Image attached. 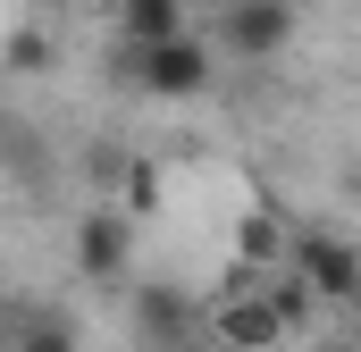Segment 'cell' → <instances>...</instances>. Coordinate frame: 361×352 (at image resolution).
<instances>
[{"instance_id": "cell-2", "label": "cell", "mask_w": 361, "mask_h": 352, "mask_svg": "<svg viewBox=\"0 0 361 352\" xmlns=\"http://www.w3.org/2000/svg\"><path fill=\"white\" fill-rule=\"evenodd\" d=\"M210 42L227 59H277L294 42V0H227L219 25H210Z\"/></svg>"}, {"instance_id": "cell-3", "label": "cell", "mask_w": 361, "mask_h": 352, "mask_svg": "<svg viewBox=\"0 0 361 352\" xmlns=\"http://www.w3.org/2000/svg\"><path fill=\"white\" fill-rule=\"evenodd\" d=\"M126 268H135V210H85L76 218V277L126 285Z\"/></svg>"}, {"instance_id": "cell-7", "label": "cell", "mask_w": 361, "mask_h": 352, "mask_svg": "<svg viewBox=\"0 0 361 352\" xmlns=\"http://www.w3.org/2000/svg\"><path fill=\"white\" fill-rule=\"evenodd\" d=\"M8 352H85V327H76L68 310H51V302H17Z\"/></svg>"}, {"instance_id": "cell-12", "label": "cell", "mask_w": 361, "mask_h": 352, "mask_svg": "<svg viewBox=\"0 0 361 352\" xmlns=\"http://www.w3.org/2000/svg\"><path fill=\"white\" fill-rule=\"evenodd\" d=\"M193 8H227V0H193Z\"/></svg>"}, {"instance_id": "cell-9", "label": "cell", "mask_w": 361, "mask_h": 352, "mask_svg": "<svg viewBox=\"0 0 361 352\" xmlns=\"http://www.w3.org/2000/svg\"><path fill=\"white\" fill-rule=\"evenodd\" d=\"M235 252H244V268H269L277 252H294V244H286V227H277L269 210H244V218H235Z\"/></svg>"}, {"instance_id": "cell-6", "label": "cell", "mask_w": 361, "mask_h": 352, "mask_svg": "<svg viewBox=\"0 0 361 352\" xmlns=\"http://www.w3.org/2000/svg\"><path fill=\"white\" fill-rule=\"evenodd\" d=\"M210 336L227 352H269L277 336H286V310H277L269 294H244V302H227V310L210 319Z\"/></svg>"}, {"instance_id": "cell-11", "label": "cell", "mask_w": 361, "mask_h": 352, "mask_svg": "<svg viewBox=\"0 0 361 352\" xmlns=\"http://www.w3.org/2000/svg\"><path fill=\"white\" fill-rule=\"evenodd\" d=\"M34 68H51V42H42L34 25H17V34H8V76H34Z\"/></svg>"}, {"instance_id": "cell-1", "label": "cell", "mask_w": 361, "mask_h": 352, "mask_svg": "<svg viewBox=\"0 0 361 352\" xmlns=\"http://www.w3.org/2000/svg\"><path fill=\"white\" fill-rule=\"evenodd\" d=\"M118 76H126L135 92H152V101H193V92H210V76H219V42H202V34H177V42H126Z\"/></svg>"}, {"instance_id": "cell-10", "label": "cell", "mask_w": 361, "mask_h": 352, "mask_svg": "<svg viewBox=\"0 0 361 352\" xmlns=\"http://www.w3.org/2000/svg\"><path fill=\"white\" fill-rule=\"evenodd\" d=\"M118 210H135V218H152V210H160V168H152V160H135V168H126Z\"/></svg>"}, {"instance_id": "cell-8", "label": "cell", "mask_w": 361, "mask_h": 352, "mask_svg": "<svg viewBox=\"0 0 361 352\" xmlns=\"http://www.w3.org/2000/svg\"><path fill=\"white\" fill-rule=\"evenodd\" d=\"M118 34L126 42H177V34H193V0H118Z\"/></svg>"}, {"instance_id": "cell-13", "label": "cell", "mask_w": 361, "mask_h": 352, "mask_svg": "<svg viewBox=\"0 0 361 352\" xmlns=\"http://www.w3.org/2000/svg\"><path fill=\"white\" fill-rule=\"evenodd\" d=\"M328 352H361V344H328Z\"/></svg>"}, {"instance_id": "cell-5", "label": "cell", "mask_w": 361, "mask_h": 352, "mask_svg": "<svg viewBox=\"0 0 361 352\" xmlns=\"http://www.w3.org/2000/svg\"><path fill=\"white\" fill-rule=\"evenodd\" d=\"M135 327H143L152 352H193L202 344V310H193V294H177V285H135Z\"/></svg>"}, {"instance_id": "cell-4", "label": "cell", "mask_w": 361, "mask_h": 352, "mask_svg": "<svg viewBox=\"0 0 361 352\" xmlns=\"http://www.w3.org/2000/svg\"><path fill=\"white\" fill-rule=\"evenodd\" d=\"M294 268L311 277L319 302H336V310H353V302H361V252L345 244V235H328V227L294 235Z\"/></svg>"}]
</instances>
